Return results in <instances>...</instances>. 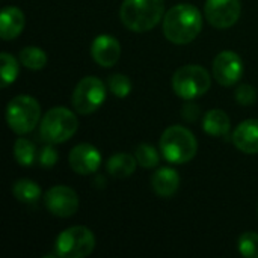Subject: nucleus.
Masks as SVG:
<instances>
[{
	"mask_svg": "<svg viewBox=\"0 0 258 258\" xmlns=\"http://www.w3.org/2000/svg\"><path fill=\"white\" fill-rule=\"evenodd\" d=\"M71 169L79 175H91L97 172L101 165L100 151L91 144H79L76 145L68 157Z\"/></svg>",
	"mask_w": 258,
	"mask_h": 258,
	"instance_id": "12",
	"label": "nucleus"
},
{
	"mask_svg": "<svg viewBox=\"0 0 258 258\" xmlns=\"http://www.w3.org/2000/svg\"><path fill=\"white\" fill-rule=\"evenodd\" d=\"M38 160H39V165L44 166V168H53L57 162V151L54 147L51 145H45L39 154H38Z\"/></svg>",
	"mask_w": 258,
	"mask_h": 258,
	"instance_id": "27",
	"label": "nucleus"
},
{
	"mask_svg": "<svg viewBox=\"0 0 258 258\" xmlns=\"http://www.w3.org/2000/svg\"><path fill=\"white\" fill-rule=\"evenodd\" d=\"M24 14L15 6L5 8L0 14V36L5 41L17 38L24 29Z\"/></svg>",
	"mask_w": 258,
	"mask_h": 258,
	"instance_id": "15",
	"label": "nucleus"
},
{
	"mask_svg": "<svg viewBox=\"0 0 258 258\" xmlns=\"http://www.w3.org/2000/svg\"><path fill=\"white\" fill-rule=\"evenodd\" d=\"M95 237L86 227H71L62 231L56 240V254L62 258H83L92 254Z\"/></svg>",
	"mask_w": 258,
	"mask_h": 258,
	"instance_id": "7",
	"label": "nucleus"
},
{
	"mask_svg": "<svg viewBox=\"0 0 258 258\" xmlns=\"http://www.w3.org/2000/svg\"><path fill=\"white\" fill-rule=\"evenodd\" d=\"M44 204L51 215L57 218H70L79 210V197L68 186H54L45 194Z\"/></svg>",
	"mask_w": 258,
	"mask_h": 258,
	"instance_id": "11",
	"label": "nucleus"
},
{
	"mask_svg": "<svg viewBox=\"0 0 258 258\" xmlns=\"http://www.w3.org/2000/svg\"><path fill=\"white\" fill-rule=\"evenodd\" d=\"M204 9L207 21L213 27L228 29L237 23L242 5L239 0H206Z\"/></svg>",
	"mask_w": 258,
	"mask_h": 258,
	"instance_id": "9",
	"label": "nucleus"
},
{
	"mask_svg": "<svg viewBox=\"0 0 258 258\" xmlns=\"http://www.w3.org/2000/svg\"><path fill=\"white\" fill-rule=\"evenodd\" d=\"M109 89L118 98H125L132 92V82L124 74H113L109 77Z\"/></svg>",
	"mask_w": 258,
	"mask_h": 258,
	"instance_id": "25",
	"label": "nucleus"
},
{
	"mask_svg": "<svg viewBox=\"0 0 258 258\" xmlns=\"http://www.w3.org/2000/svg\"><path fill=\"white\" fill-rule=\"evenodd\" d=\"M236 100L242 106H251V104H254L255 100H257V91H255V88L251 86V85H248V83H242L236 89Z\"/></svg>",
	"mask_w": 258,
	"mask_h": 258,
	"instance_id": "26",
	"label": "nucleus"
},
{
	"mask_svg": "<svg viewBox=\"0 0 258 258\" xmlns=\"http://www.w3.org/2000/svg\"><path fill=\"white\" fill-rule=\"evenodd\" d=\"M153 190L162 198H171L177 194L180 187L178 172L172 168H160L151 178Z\"/></svg>",
	"mask_w": 258,
	"mask_h": 258,
	"instance_id": "16",
	"label": "nucleus"
},
{
	"mask_svg": "<svg viewBox=\"0 0 258 258\" xmlns=\"http://www.w3.org/2000/svg\"><path fill=\"white\" fill-rule=\"evenodd\" d=\"M135 157L138 160V165H141L142 168H147V169L156 168L159 165V153L150 144L138 145V148L135 151Z\"/></svg>",
	"mask_w": 258,
	"mask_h": 258,
	"instance_id": "23",
	"label": "nucleus"
},
{
	"mask_svg": "<svg viewBox=\"0 0 258 258\" xmlns=\"http://www.w3.org/2000/svg\"><path fill=\"white\" fill-rule=\"evenodd\" d=\"M106 94L107 91L104 83L94 76H88L77 83L71 97V103L77 113L91 115L101 107L106 100Z\"/></svg>",
	"mask_w": 258,
	"mask_h": 258,
	"instance_id": "8",
	"label": "nucleus"
},
{
	"mask_svg": "<svg viewBox=\"0 0 258 258\" xmlns=\"http://www.w3.org/2000/svg\"><path fill=\"white\" fill-rule=\"evenodd\" d=\"M203 29V15L190 3L172 6L163 17V33L168 41L177 45L192 42Z\"/></svg>",
	"mask_w": 258,
	"mask_h": 258,
	"instance_id": "1",
	"label": "nucleus"
},
{
	"mask_svg": "<svg viewBox=\"0 0 258 258\" xmlns=\"http://www.w3.org/2000/svg\"><path fill=\"white\" fill-rule=\"evenodd\" d=\"M212 85L209 71L201 65H184L172 77V88L183 100H195L204 95Z\"/></svg>",
	"mask_w": 258,
	"mask_h": 258,
	"instance_id": "6",
	"label": "nucleus"
},
{
	"mask_svg": "<svg viewBox=\"0 0 258 258\" xmlns=\"http://www.w3.org/2000/svg\"><path fill=\"white\" fill-rule=\"evenodd\" d=\"M230 116L221 109H212L206 113L203 128L210 136H225L230 132Z\"/></svg>",
	"mask_w": 258,
	"mask_h": 258,
	"instance_id": "17",
	"label": "nucleus"
},
{
	"mask_svg": "<svg viewBox=\"0 0 258 258\" xmlns=\"http://www.w3.org/2000/svg\"><path fill=\"white\" fill-rule=\"evenodd\" d=\"M91 54L98 65L104 68L113 67L121 57V44L112 35H100L91 45Z\"/></svg>",
	"mask_w": 258,
	"mask_h": 258,
	"instance_id": "13",
	"label": "nucleus"
},
{
	"mask_svg": "<svg viewBox=\"0 0 258 258\" xmlns=\"http://www.w3.org/2000/svg\"><path fill=\"white\" fill-rule=\"evenodd\" d=\"M233 144L246 154H258V119H246L233 132Z\"/></svg>",
	"mask_w": 258,
	"mask_h": 258,
	"instance_id": "14",
	"label": "nucleus"
},
{
	"mask_svg": "<svg viewBox=\"0 0 258 258\" xmlns=\"http://www.w3.org/2000/svg\"><path fill=\"white\" fill-rule=\"evenodd\" d=\"M14 197L24 204H33L41 198V187L38 183L29 180V178H21L12 186Z\"/></svg>",
	"mask_w": 258,
	"mask_h": 258,
	"instance_id": "19",
	"label": "nucleus"
},
{
	"mask_svg": "<svg viewBox=\"0 0 258 258\" xmlns=\"http://www.w3.org/2000/svg\"><path fill=\"white\" fill-rule=\"evenodd\" d=\"M14 156L21 166H32L36 159V148L32 141L26 138H20L14 145Z\"/></svg>",
	"mask_w": 258,
	"mask_h": 258,
	"instance_id": "21",
	"label": "nucleus"
},
{
	"mask_svg": "<svg viewBox=\"0 0 258 258\" xmlns=\"http://www.w3.org/2000/svg\"><path fill=\"white\" fill-rule=\"evenodd\" d=\"M239 252L246 258H258V234L248 231L240 236L237 243Z\"/></svg>",
	"mask_w": 258,
	"mask_h": 258,
	"instance_id": "24",
	"label": "nucleus"
},
{
	"mask_svg": "<svg viewBox=\"0 0 258 258\" xmlns=\"http://www.w3.org/2000/svg\"><path fill=\"white\" fill-rule=\"evenodd\" d=\"M136 165H138L136 157L125 153H119L107 160L106 169L113 178H127L136 171Z\"/></svg>",
	"mask_w": 258,
	"mask_h": 258,
	"instance_id": "18",
	"label": "nucleus"
},
{
	"mask_svg": "<svg viewBox=\"0 0 258 258\" xmlns=\"http://www.w3.org/2000/svg\"><path fill=\"white\" fill-rule=\"evenodd\" d=\"M18 57H20L21 65H24L26 68L33 70V71L42 70L45 67V63H47L45 51L38 48V47H24L20 51Z\"/></svg>",
	"mask_w": 258,
	"mask_h": 258,
	"instance_id": "20",
	"label": "nucleus"
},
{
	"mask_svg": "<svg viewBox=\"0 0 258 258\" xmlns=\"http://www.w3.org/2000/svg\"><path fill=\"white\" fill-rule=\"evenodd\" d=\"M41 106L36 98L30 95L14 97L6 107V121L17 135L30 133L39 122Z\"/></svg>",
	"mask_w": 258,
	"mask_h": 258,
	"instance_id": "5",
	"label": "nucleus"
},
{
	"mask_svg": "<svg viewBox=\"0 0 258 258\" xmlns=\"http://www.w3.org/2000/svg\"><path fill=\"white\" fill-rule=\"evenodd\" d=\"M165 14V0H124L119 17L133 32H148L159 24Z\"/></svg>",
	"mask_w": 258,
	"mask_h": 258,
	"instance_id": "2",
	"label": "nucleus"
},
{
	"mask_svg": "<svg viewBox=\"0 0 258 258\" xmlns=\"http://www.w3.org/2000/svg\"><path fill=\"white\" fill-rule=\"evenodd\" d=\"M160 151L169 163L183 165L195 157L198 142L194 133L186 127L172 125L166 128L160 138Z\"/></svg>",
	"mask_w": 258,
	"mask_h": 258,
	"instance_id": "3",
	"label": "nucleus"
},
{
	"mask_svg": "<svg viewBox=\"0 0 258 258\" xmlns=\"http://www.w3.org/2000/svg\"><path fill=\"white\" fill-rule=\"evenodd\" d=\"M243 74V62L236 51L224 50L213 60V77L222 86L236 85Z\"/></svg>",
	"mask_w": 258,
	"mask_h": 258,
	"instance_id": "10",
	"label": "nucleus"
},
{
	"mask_svg": "<svg viewBox=\"0 0 258 258\" xmlns=\"http://www.w3.org/2000/svg\"><path fill=\"white\" fill-rule=\"evenodd\" d=\"M0 60H2V67H0L2 88H6V86H9L11 83L15 82V79H17V76L20 73V67H18L17 59L12 54L6 53V51H3L0 54Z\"/></svg>",
	"mask_w": 258,
	"mask_h": 258,
	"instance_id": "22",
	"label": "nucleus"
},
{
	"mask_svg": "<svg viewBox=\"0 0 258 258\" xmlns=\"http://www.w3.org/2000/svg\"><path fill=\"white\" fill-rule=\"evenodd\" d=\"M77 127V116L70 109L53 107L44 115L39 125V135L48 144H62L74 136Z\"/></svg>",
	"mask_w": 258,
	"mask_h": 258,
	"instance_id": "4",
	"label": "nucleus"
}]
</instances>
